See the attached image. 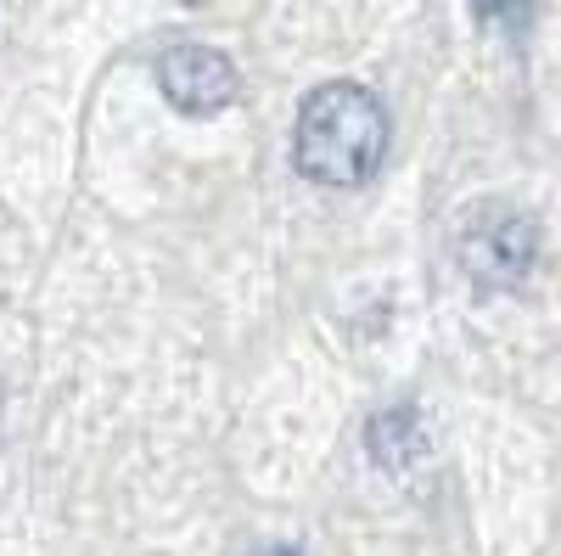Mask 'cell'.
<instances>
[{
	"label": "cell",
	"mask_w": 561,
	"mask_h": 556,
	"mask_svg": "<svg viewBox=\"0 0 561 556\" xmlns=\"http://www.w3.org/2000/svg\"><path fill=\"white\" fill-rule=\"evenodd\" d=\"M293 158L320 185H359L388 158V107L354 79H332L304 97Z\"/></svg>",
	"instance_id": "1"
},
{
	"label": "cell",
	"mask_w": 561,
	"mask_h": 556,
	"mask_svg": "<svg viewBox=\"0 0 561 556\" xmlns=\"http://www.w3.org/2000/svg\"><path fill=\"white\" fill-rule=\"evenodd\" d=\"M455 248H460V270L472 275L478 287L505 293V287H523L528 270L539 264V225L523 208L483 203V208L466 214Z\"/></svg>",
	"instance_id": "2"
},
{
	"label": "cell",
	"mask_w": 561,
	"mask_h": 556,
	"mask_svg": "<svg viewBox=\"0 0 561 556\" xmlns=\"http://www.w3.org/2000/svg\"><path fill=\"white\" fill-rule=\"evenodd\" d=\"M158 84L169 107H180L185 118H208L219 107L237 102V63H230L225 52H214V45H174V52L158 63Z\"/></svg>",
	"instance_id": "3"
},
{
	"label": "cell",
	"mask_w": 561,
	"mask_h": 556,
	"mask_svg": "<svg viewBox=\"0 0 561 556\" xmlns=\"http://www.w3.org/2000/svg\"><path fill=\"white\" fill-rule=\"evenodd\" d=\"M365 444H370V455H377V467L404 473L410 461H415L421 450H427V433H421V416H415V405L377 410V416H370V428H365Z\"/></svg>",
	"instance_id": "4"
},
{
	"label": "cell",
	"mask_w": 561,
	"mask_h": 556,
	"mask_svg": "<svg viewBox=\"0 0 561 556\" xmlns=\"http://www.w3.org/2000/svg\"><path fill=\"white\" fill-rule=\"evenodd\" d=\"M483 23H500L505 34H523L528 18H534V0H472Z\"/></svg>",
	"instance_id": "5"
},
{
	"label": "cell",
	"mask_w": 561,
	"mask_h": 556,
	"mask_svg": "<svg viewBox=\"0 0 561 556\" xmlns=\"http://www.w3.org/2000/svg\"><path fill=\"white\" fill-rule=\"evenodd\" d=\"M253 556H298V551H287V545H264V551H253Z\"/></svg>",
	"instance_id": "6"
}]
</instances>
